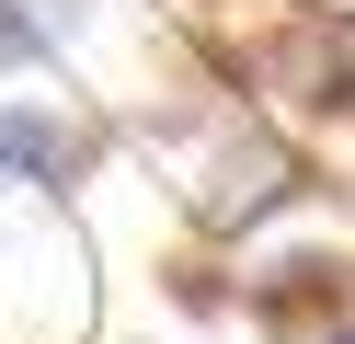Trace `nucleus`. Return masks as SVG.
Returning a JSON list of instances; mask_svg holds the SVG:
<instances>
[{
	"mask_svg": "<svg viewBox=\"0 0 355 344\" xmlns=\"http://www.w3.org/2000/svg\"><path fill=\"white\" fill-rule=\"evenodd\" d=\"M92 161H103V126L80 104H58V92H12V104H0V172L12 183H46L58 195V183H80Z\"/></svg>",
	"mask_w": 355,
	"mask_h": 344,
	"instance_id": "f03ea898",
	"label": "nucleus"
},
{
	"mask_svg": "<svg viewBox=\"0 0 355 344\" xmlns=\"http://www.w3.org/2000/svg\"><path fill=\"white\" fill-rule=\"evenodd\" d=\"M309 195V149L275 126V115L241 104L230 126H207V161L184 172V218L195 241H252L263 218H286V206Z\"/></svg>",
	"mask_w": 355,
	"mask_h": 344,
	"instance_id": "f257e3e1",
	"label": "nucleus"
},
{
	"mask_svg": "<svg viewBox=\"0 0 355 344\" xmlns=\"http://www.w3.org/2000/svg\"><path fill=\"white\" fill-rule=\"evenodd\" d=\"M309 344H355V310H344V321H321V333H309Z\"/></svg>",
	"mask_w": 355,
	"mask_h": 344,
	"instance_id": "7ed1b4c3",
	"label": "nucleus"
}]
</instances>
